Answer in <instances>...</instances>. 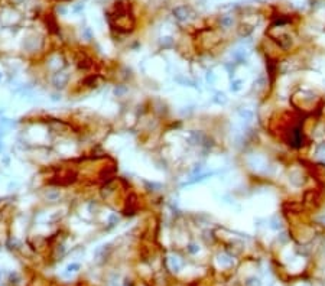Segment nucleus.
<instances>
[{"instance_id":"obj_7","label":"nucleus","mask_w":325,"mask_h":286,"mask_svg":"<svg viewBox=\"0 0 325 286\" xmlns=\"http://www.w3.org/2000/svg\"><path fill=\"white\" fill-rule=\"evenodd\" d=\"M243 80H233L231 83H230V91L231 93H238L240 90L243 88Z\"/></svg>"},{"instance_id":"obj_18","label":"nucleus","mask_w":325,"mask_h":286,"mask_svg":"<svg viewBox=\"0 0 325 286\" xmlns=\"http://www.w3.org/2000/svg\"><path fill=\"white\" fill-rule=\"evenodd\" d=\"M78 269H80V264H77V263H72V264H70V266L66 267L68 272H77Z\"/></svg>"},{"instance_id":"obj_10","label":"nucleus","mask_w":325,"mask_h":286,"mask_svg":"<svg viewBox=\"0 0 325 286\" xmlns=\"http://www.w3.org/2000/svg\"><path fill=\"white\" fill-rule=\"evenodd\" d=\"M169 264H171L172 270H175V272H178V270L181 269V263H179V260H178L177 257H171V259H169Z\"/></svg>"},{"instance_id":"obj_12","label":"nucleus","mask_w":325,"mask_h":286,"mask_svg":"<svg viewBox=\"0 0 325 286\" xmlns=\"http://www.w3.org/2000/svg\"><path fill=\"white\" fill-rule=\"evenodd\" d=\"M205 80H207V83L208 84H214L215 83V74L214 71H207V74H205Z\"/></svg>"},{"instance_id":"obj_9","label":"nucleus","mask_w":325,"mask_h":286,"mask_svg":"<svg viewBox=\"0 0 325 286\" xmlns=\"http://www.w3.org/2000/svg\"><path fill=\"white\" fill-rule=\"evenodd\" d=\"M270 228H272V230H276V231L282 228L280 221H279V218H277V217H273V218L270 220Z\"/></svg>"},{"instance_id":"obj_16","label":"nucleus","mask_w":325,"mask_h":286,"mask_svg":"<svg viewBox=\"0 0 325 286\" xmlns=\"http://www.w3.org/2000/svg\"><path fill=\"white\" fill-rule=\"evenodd\" d=\"M173 44V41H172V38H162V46L163 48H168V46H171V45Z\"/></svg>"},{"instance_id":"obj_14","label":"nucleus","mask_w":325,"mask_h":286,"mask_svg":"<svg viewBox=\"0 0 325 286\" xmlns=\"http://www.w3.org/2000/svg\"><path fill=\"white\" fill-rule=\"evenodd\" d=\"M246 286H260V281L256 279V277H250V279L246 282Z\"/></svg>"},{"instance_id":"obj_3","label":"nucleus","mask_w":325,"mask_h":286,"mask_svg":"<svg viewBox=\"0 0 325 286\" xmlns=\"http://www.w3.org/2000/svg\"><path fill=\"white\" fill-rule=\"evenodd\" d=\"M173 15H175V17H177L178 20L184 22V20H187L188 17H189V9H188L187 6H179V7H177L173 10Z\"/></svg>"},{"instance_id":"obj_1","label":"nucleus","mask_w":325,"mask_h":286,"mask_svg":"<svg viewBox=\"0 0 325 286\" xmlns=\"http://www.w3.org/2000/svg\"><path fill=\"white\" fill-rule=\"evenodd\" d=\"M289 145H291L292 148H296V149L302 148V145H303V134H302V132H301V129H299V127L293 129L292 132H291Z\"/></svg>"},{"instance_id":"obj_20","label":"nucleus","mask_w":325,"mask_h":286,"mask_svg":"<svg viewBox=\"0 0 325 286\" xmlns=\"http://www.w3.org/2000/svg\"><path fill=\"white\" fill-rule=\"evenodd\" d=\"M124 91H127L126 87H117L116 90H114V94H116V95H121V94L124 93Z\"/></svg>"},{"instance_id":"obj_21","label":"nucleus","mask_w":325,"mask_h":286,"mask_svg":"<svg viewBox=\"0 0 325 286\" xmlns=\"http://www.w3.org/2000/svg\"><path fill=\"white\" fill-rule=\"evenodd\" d=\"M52 100H54V101H58V100H61V95H58V94H54V95H52Z\"/></svg>"},{"instance_id":"obj_15","label":"nucleus","mask_w":325,"mask_h":286,"mask_svg":"<svg viewBox=\"0 0 325 286\" xmlns=\"http://www.w3.org/2000/svg\"><path fill=\"white\" fill-rule=\"evenodd\" d=\"M117 223H119V217H117L116 214H111L110 217H109V224H110V227L116 226Z\"/></svg>"},{"instance_id":"obj_11","label":"nucleus","mask_w":325,"mask_h":286,"mask_svg":"<svg viewBox=\"0 0 325 286\" xmlns=\"http://www.w3.org/2000/svg\"><path fill=\"white\" fill-rule=\"evenodd\" d=\"M46 198H48V201H58L59 199V191H49V192L46 194Z\"/></svg>"},{"instance_id":"obj_17","label":"nucleus","mask_w":325,"mask_h":286,"mask_svg":"<svg viewBox=\"0 0 325 286\" xmlns=\"http://www.w3.org/2000/svg\"><path fill=\"white\" fill-rule=\"evenodd\" d=\"M316 155H318V156H321V158H325V143H324V145H321L320 148H318V150H316Z\"/></svg>"},{"instance_id":"obj_4","label":"nucleus","mask_w":325,"mask_h":286,"mask_svg":"<svg viewBox=\"0 0 325 286\" xmlns=\"http://www.w3.org/2000/svg\"><path fill=\"white\" fill-rule=\"evenodd\" d=\"M238 117L243 121H246V123H252L254 120V113L253 110H248V109H240L238 110Z\"/></svg>"},{"instance_id":"obj_2","label":"nucleus","mask_w":325,"mask_h":286,"mask_svg":"<svg viewBox=\"0 0 325 286\" xmlns=\"http://www.w3.org/2000/svg\"><path fill=\"white\" fill-rule=\"evenodd\" d=\"M68 80H70V75L66 72H58V74H55L52 83H54V85L56 88H64L66 85V83H68Z\"/></svg>"},{"instance_id":"obj_13","label":"nucleus","mask_w":325,"mask_h":286,"mask_svg":"<svg viewBox=\"0 0 325 286\" xmlns=\"http://www.w3.org/2000/svg\"><path fill=\"white\" fill-rule=\"evenodd\" d=\"M220 263H223L224 266H230V264H233V259L223 254V256H220Z\"/></svg>"},{"instance_id":"obj_22","label":"nucleus","mask_w":325,"mask_h":286,"mask_svg":"<svg viewBox=\"0 0 325 286\" xmlns=\"http://www.w3.org/2000/svg\"><path fill=\"white\" fill-rule=\"evenodd\" d=\"M270 286H273V285H270Z\"/></svg>"},{"instance_id":"obj_8","label":"nucleus","mask_w":325,"mask_h":286,"mask_svg":"<svg viewBox=\"0 0 325 286\" xmlns=\"http://www.w3.org/2000/svg\"><path fill=\"white\" fill-rule=\"evenodd\" d=\"M220 23L223 28H230V26H233V23H234V19L231 16H223Z\"/></svg>"},{"instance_id":"obj_6","label":"nucleus","mask_w":325,"mask_h":286,"mask_svg":"<svg viewBox=\"0 0 325 286\" xmlns=\"http://www.w3.org/2000/svg\"><path fill=\"white\" fill-rule=\"evenodd\" d=\"M212 101H214L215 104H218V105H224V104H227L228 98L226 97V94H224V93H217L214 97H212Z\"/></svg>"},{"instance_id":"obj_19","label":"nucleus","mask_w":325,"mask_h":286,"mask_svg":"<svg viewBox=\"0 0 325 286\" xmlns=\"http://www.w3.org/2000/svg\"><path fill=\"white\" fill-rule=\"evenodd\" d=\"M188 250H189V253H197V252H199V247L197 244H189V246H188Z\"/></svg>"},{"instance_id":"obj_5","label":"nucleus","mask_w":325,"mask_h":286,"mask_svg":"<svg viewBox=\"0 0 325 286\" xmlns=\"http://www.w3.org/2000/svg\"><path fill=\"white\" fill-rule=\"evenodd\" d=\"M212 175H214V172H207V173H202V175L195 176L194 179H191V181L185 182L184 185H192V184H198V182H202V181H205V179H208L209 176H212Z\"/></svg>"}]
</instances>
